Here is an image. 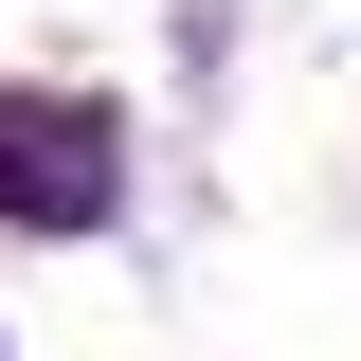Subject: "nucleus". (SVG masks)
Wrapping results in <instances>:
<instances>
[{"label": "nucleus", "instance_id": "f257e3e1", "mask_svg": "<svg viewBox=\"0 0 361 361\" xmlns=\"http://www.w3.org/2000/svg\"><path fill=\"white\" fill-rule=\"evenodd\" d=\"M109 109H0V217L18 235H90L109 217Z\"/></svg>", "mask_w": 361, "mask_h": 361}]
</instances>
